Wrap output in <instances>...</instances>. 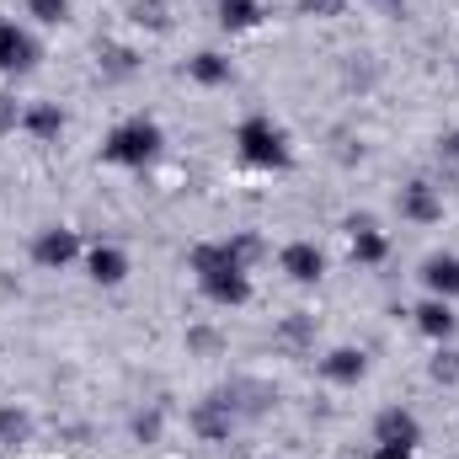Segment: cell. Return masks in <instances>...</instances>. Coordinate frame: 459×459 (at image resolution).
<instances>
[{
  "instance_id": "21",
  "label": "cell",
  "mask_w": 459,
  "mask_h": 459,
  "mask_svg": "<svg viewBox=\"0 0 459 459\" xmlns=\"http://www.w3.org/2000/svg\"><path fill=\"white\" fill-rule=\"evenodd\" d=\"M134 22H150L155 32H166L171 22H166V5L160 0H134Z\"/></svg>"
},
{
  "instance_id": "14",
  "label": "cell",
  "mask_w": 459,
  "mask_h": 459,
  "mask_svg": "<svg viewBox=\"0 0 459 459\" xmlns=\"http://www.w3.org/2000/svg\"><path fill=\"white\" fill-rule=\"evenodd\" d=\"M417 278L433 299H459V256H449V251H433Z\"/></svg>"
},
{
  "instance_id": "18",
  "label": "cell",
  "mask_w": 459,
  "mask_h": 459,
  "mask_svg": "<svg viewBox=\"0 0 459 459\" xmlns=\"http://www.w3.org/2000/svg\"><path fill=\"white\" fill-rule=\"evenodd\" d=\"M27 438H32V411L27 406H0V444L22 449Z\"/></svg>"
},
{
  "instance_id": "11",
  "label": "cell",
  "mask_w": 459,
  "mask_h": 459,
  "mask_svg": "<svg viewBox=\"0 0 459 459\" xmlns=\"http://www.w3.org/2000/svg\"><path fill=\"white\" fill-rule=\"evenodd\" d=\"M347 251H352V262L358 267H379L385 256H390V235L374 225V220H347Z\"/></svg>"
},
{
  "instance_id": "24",
  "label": "cell",
  "mask_w": 459,
  "mask_h": 459,
  "mask_svg": "<svg viewBox=\"0 0 459 459\" xmlns=\"http://www.w3.org/2000/svg\"><path fill=\"white\" fill-rule=\"evenodd\" d=\"M134 433H139L144 444H155V438H160V411H155V406H150V411H139V417H134Z\"/></svg>"
},
{
  "instance_id": "25",
  "label": "cell",
  "mask_w": 459,
  "mask_h": 459,
  "mask_svg": "<svg viewBox=\"0 0 459 459\" xmlns=\"http://www.w3.org/2000/svg\"><path fill=\"white\" fill-rule=\"evenodd\" d=\"M11 128H22V108H16V97L0 91V134H11Z\"/></svg>"
},
{
  "instance_id": "12",
  "label": "cell",
  "mask_w": 459,
  "mask_h": 459,
  "mask_svg": "<svg viewBox=\"0 0 459 459\" xmlns=\"http://www.w3.org/2000/svg\"><path fill=\"white\" fill-rule=\"evenodd\" d=\"M411 321H417V332H422L428 342H438V347H444V342H449V337L459 332L455 299H433V294H428V299L411 310Z\"/></svg>"
},
{
  "instance_id": "4",
  "label": "cell",
  "mask_w": 459,
  "mask_h": 459,
  "mask_svg": "<svg viewBox=\"0 0 459 459\" xmlns=\"http://www.w3.org/2000/svg\"><path fill=\"white\" fill-rule=\"evenodd\" d=\"M38 59H43V43L32 38V27L16 16H0V75L16 81V75L38 70Z\"/></svg>"
},
{
  "instance_id": "16",
  "label": "cell",
  "mask_w": 459,
  "mask_h": 459,
  "mask_svg": "<svg viewBox=\"0 0 459 459\" xmlns=\"http://www.w3.org/2000/svg\"><path fill=\"white\" fill-rule=\"evenodd\" d=\"M187 81L193 86H230L235 81V65H230V54H220V48H198L193 59H187Z\"/></svg>"
},
{
  "instance_id": "15",
  "label": "cell",
  "mask_w": 459,
  "mask_h": 459,
  "mask_svg": "<svg viewBox=\"0 0 459 459\" xmlns=\"http://www.w3.org/2000/svg\"><path fill=\"white\" fill-rule=\"evenodd\" d=\"M65 123H70V117H65L59 102H27V108H22V128H27L38 144H59Z\"/></svg>"
},
{
  "instance_id": "13",
  "label": "cell",
  "mask_w": 459,
  "mask_h": 459,
  "mask_svg": "<svg viewBox=\"0 0 459 459\" xmlns=\"http://www.w3.org/2000/svg\"><path fill=\"white\" fill-rule=\"evenodd\" d=\"M363 374H368V352L363 347H332L321 358V379L326 385H363Z\"/></svg>"
},
{
  "instance_id": "27",
  "label": "cell",
  "mask_w": 459,
  "mask_h": 459,
  "mask_svg": "<svg viewBox=\"0 0 459 459\" xmlns=\"http://www.w3.org/2000/svg\"><path fill=\"white\" fill-rule=\"evenodd\" d=\"M187 342H193V347H220V337H214L209 326H193V332H187Z\"/></svg>"
},
{
  "instance_id": "8",
  "label": "cell",
  "mask_w": 459,
  "mask_h": 459,
  "mask_svg": "<svg viewBox=\"0 0 459 459\" xmlns=\"http://www.w3.org/2000/svg\"><path fill=\"white\" fill-rule=\"evenodd\" d=\"M81 262H86V278H91L97 289H117V283L128 278V251L113 246V240H91Z\"/></svg>"
},
{
  "instance_id": "20",
  "label": "cell",
  "mask_w": 459,
  "mask_h": 459,
  "mask_svg": "<svg viewBox=\"0 0 459 459\" xmlns=\"http://www.w3.org/2000/svg\"><path fill=\"white\" fill-rule=\"evenodd\" d=\"M438 160H444L449 177H459V128H444L438 134Z\"/></svg>"
},
{
  "instance_id": "6",
  "label": "cell",
  "mask_w": 459,
  "mask_h": 459,
  "mask_svg": "<svg viewBox=\"0 0 459 459\" xmlns=\"http://www.w3.org/2000/svg\"><path fill=\"white\" fill-rule=\"evenodd\" d=\"M278 267L289 273V283L310 289V283H321V278H326V251H321L316 240H289V246L278 251Z\"/></svg>"
},
{
  "instance_id": "1",
  "label": "cell",
  "mask_w": 459,
  "mask_h": 459,
  "mask_svg": "<svg viewBox=\"0 0 459 459\" xmlns=\"http://www.w3.org/2000/svg\"><path fill=\"white\" fill-rule=\"evenodd\" d=\"M187 267H193L198 294H204L209 305H220V310H240V305L251 299V267L235 256L230 240H204V246H193Z\"/></svg>"
},
{
  "instance_id": "17",
  "label": "cell",
  "mask_w": 459,
  "mask_h": 459,
  "mask_svg": "<svg viewBox=\"0 0 459 459\" xmlns=\"http://www.w3.org/2000/svg\"><path fill=\"white\" fill-rule=\"evenodd\" d=\"M214 11H220V27H225V32H256V27L267 22L262 0H220Z\"/></svg>"
},
{
  "instance_id": "7",
  "label": "cell",
  "mask_w": 459,
  "mask_h": 459,
  "mask_svg": "<svg viewBox=\"0 0 459 459\" xmlns=\"http://www.w3.org/2000/svg\"><path fill=\"white\" fill-rule=\"evenodd\" d=\"M395 204H401V220H406V225H438V220H444V193H438L428 177L406 182Z\"/></svg>"
},
{
  "instance_id": "5",
  "label": "cell",
  "mask_w": 459,
  "mask_h": 459,
  "mask_svg": "<svg viewBox=\"0 0 459 459\" xmlns=\"http://www.w3.org/2000/svg\"><path fill=\"white\" fill-rule=\"evenodd\" d=\"M81 256H86V240L70 225H43L32 235V267H43V273H65Z\"/></svg>"
},
{
  "instance_id": "3",
  "label": "cell",
  "mask_w": 459,
  "mask_h": 459,
  "mask_svg": "<svg viewBox=\"0 0 459 459\" xmlns=\"http://www.w3.org/2000/svg\"><path fill=\"white\" fill-rule=\"evenodd\" d=\"M160 150H166V128H160L155 117L134 113V117H123L113 134L102 139V166L144 171V166H155V160H160Z\"/></svg>"
},
{
  "instance_id": "22",
  "label": "cell",
  "mask_w": 459,
  "mask_h": 459,
  "mask_svg": "<svg viewBox=\"0 0 459 459\" xmlns=\"http://www.w3.org/2000/svg\"><path fill=\"white\" fill-rule=\"evenodd\" d=\"M299 5V16H321V22H332V16H342L347 0H294Z\"/></svg>"
},
{
  "instance_id": "9",
  "label": "cell",
  "mask_w": 459,
  "mask_h": 459,
  "mask_svg": "<svg viewBox=\"0 0 459 459\" xmlns=\"http://www.w3.org/2000/svg\"><path fill=\"white\" fill-rule=\"evenodd\" d=\"M374 444H401V449H422V417L406 406H385L374 417Z\"/></svg>"
},
{
  "instance_id": "28",
  "label": "cell",
  "mask_w": 459,
  "mask_h": 459,
  "mask_svg": "<svg viewBox=\"0 0 459 459\" xmlns=\"http://www.w3.org/2000/svg\"><path fill=\"white\" fill-rule=\"evenodd\" d=\"M283 337H289V342H305V337H310V321H305V316H299V321H289V326H283Z\"/></svg>"
},
{
  "instance_id": "23",
  "label": "cell",
  "mask_w": 459,
  "mask_h": 459,
  "mask_svg": "<svg viewBox=\"0 0 459 459\" xmlns=\"http://www.w3.org/2000/svg\"><path fill=\"white\" fill-rule=\"evenodd\" d=\"M433 379H438V385H455L459 379V352L438 347V358H433Z\"/></svg>"
},
{
  "instance_id": "19",
  "label": "cell",
  "mask_w": 459,
  "mask_h": 459,
  "mask_svg": "<svg viewBox=\"0 0 459 459\" xmlns=\"http://www.w3.org/2000/svg\"><path fill=\"white\" fill-rule=\"evenodd\" d=\"M27 16L38 27H65L70 22V0H27Z\"/></svg>"
},
{
  "instance_id": "10",
  "label": "cell",
  "mask_w": 459,
  "mask_h": 459,
  "mask_svg": "<svg viewBox=\"0 0 459 459\" xmlns=\"http://www.w3.org/2000/svg\"><path fill=\"white\" fill-rule=\"evenodd\" d=\"M230 428H235V401H230L225 390L204 395L198 411H193V433H198L204 444H220V438H230Z\"/></svg>"
},
{
  "instance_id": "2",
  "label": "cell",
  "mask_w": 459,
  "mask_h": 459,
  "mask_svg": "<svg viewBox=\"0 0 459 459\" xmlns=\"http://www.w3.org/2000/svg\"><path fill=\"white\" fill-rule=\"evenodd\" d=\"M235 155L251 171H289L294 166V139H289V128L278 117L251 113L235 123Z\"/></svg>"
},
{
  "instance_id": "26",
  "label": "cell",
  "mask_w": 459,
  "mask_h": 459,
  "mask_svg": "<svg viewBox=\"0 0 459 459\" xmlns=\"http://www.w3.org/2000/svg\"><path fill=\"white\" fill-rule=\"evenodd\" d=\"M368 459H417V449H401V444H374Z\"/></svg>"
}]
</instances>
